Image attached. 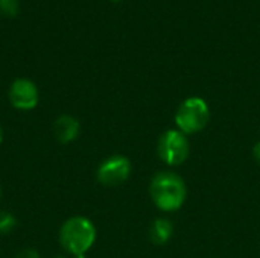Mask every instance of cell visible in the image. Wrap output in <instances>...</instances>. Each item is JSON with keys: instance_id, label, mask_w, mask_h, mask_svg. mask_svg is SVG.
I'll use <instances>...</instances> for the list:
<instances>
[{"instance_id": "obj_1", "label": "cell", "mask_w": 260, "mask_h": 258, "mask_svg": "<svg viewBox=\"0 0 260 258\" xmlns=\"http://www.w3.org/2000/svg\"><path fill=\"white\" fill-rule=\"evenodd\" d=\"M149 195L152 202L161 211H177L183 207L187 198V187L184 179L171 170H163L154 175L149 184Z\"/></svg>"}, {"instance_id": "obj_2", "label": "cell", "mask_w": 260, "mask_h": 258, "mask_svg": "<svg viewBox=\"0 0 260 258\" xmlns=\"http://www.w3.org/2000/svg\"><path fill=\"white\" fill-rule=\"evenodd\" d=\"M96 240L93 222L84 216L67 219L59 230V243L72 255H85Z\"/></svg>"}, {"instance_id": "obj_3", "label": "cell", "mask_w": 260, "mask_h": 258, "mask_svg": "<svg viewBox=\"0 0 260 258\" xmlns=\"http://www.w3.org/2000/svg\"><path fill=\"white\" fill-rule=\"evenodd\" d=\"M210 120V109L204 99L201 97H187L175 114V123L178 131L183 134H197L203 131Z\"/></svg>"}, {"instance_id": "obj_4", "label": "cell", "mask_w": 260, "mask_h": 258, "mask_svg": "<svg viewBox=\"0 0 260 258\" xmlns=\"http://www.w3.org/2000/svg\"><path fill=\"white\" fill-rule=\"evenodd\" d=\"M157 154L168 166L183 164L190 154V144L186 134L178 129H168L163 132L157 143Z\"/></svg>"}, {"instance_id": "obj_5", "label": "cell", "mask_w": 260, "mask_h": 258, "mask_svg": "<svg viewBox=\"0 0 260 258\" xmlns=\"http://www.w3.org/2000/svg\"><path fill=\"white\" fill-rule=\"evenodd\" d=\"M131 161L123 155L108 157L98 167V181L107 187H116L123 184L131 175Z\"/></svg>"}, {"instance_id": "obj_6", "label": "cell", "mask_w": 260, "mask_h": 258, "mask_svg": "<svg viewBox=\"0 0 260 258\" xmlns=\"http://www.w3.org/2000/svg\"><path fill=\"white\" fill-rule=\"evenodd\" d=\"M38 88L30 79H15L9 88V102L14 108L21 111L34 109L38 103Z\"/></svg>"}, {"instance_id": "obj_7", "label": "cell", "mask_w": 260, "mask_h": 258, "mask_svg": "<svg viewBox=\"0 0 260 258\" xmlns=\"http://www.w3.org/2000/svg\"><path fill=\"white\" fill-rule=\"evenodd\" d=\"M79 131H81V125H79L78 119H75L72 116H61L55 120L53 132L59 143L67 144V143L73 141L79 135Z\"/></svg>"}, {"instance_id": "obj_8", "label": "cell", "mask_w": 260, "mask_h": 258, "mask_svg": "<svg viewBox=\"0 0 260 258\" xmlns=\"http://www.w3.org/2000/svg\"><path fill=\"white\" fill-rule=\"evenodd\" d=\"M174 233V225L169 219H155L151 227H149V239L154 245L157 246H163L166 245Z\"/></svg>"}, {"instance_id": "obj_9", "label": "cell", "mask_w": 260, "mask_h": 258, "mask_svg": "<svg viewBox=\"0 0 260 258\" xmlns=\"http://www.w3.org/2000/svg\"><path fill=\"white\" fill-rule=\"evenodd\" d=\"M17 225V219L14 214L8 211H0V234H8L11 233Z\"/></svg>"}, {"instance_id": "obj_10", "label": "cell", "mask_w": 260, "mask_h": 258, "mask_svg": "<svg viewBox=\"0 0 260 258\" xmlns=\"http://www.w3.org/2000/svg\"><path fill=\"white\" fill-rule=\"evenodd\" d=\"M20 11L18 0H0V14L5 17H15Z\"/></svg>"}, {"instance_id": "obj_11", "label": "cell", "mask_w": 260, "mask_h": 258, "mask_svg": "<svg viewBox=\"0 0 260 258\" xmlns=\"http://www.w3.org/2000/svg\"><path fill=\"white\" fill-rule=\"evenodd\" d=\"M15 258H40V255H38V252L34 251V249H24V251L18 252Z\"/></svg>"}, {"instance_id": "obj_12", "label": "cell", "mask_w": 260, "mask_h": 258, "mask_svg": "<svg viewBox=\"0 0 260 258\" xmlns=\"http://www.w3.org/2000/svg\"><path fill=\"white\" fill-rule=\"evenodd\" d=\"M253 155H254V160L260 164V141H257L253 148Z\"/></svg>"}, {"instance_id": "obj_13", "label": "cell", "mask_w": 260, "mask_h": 258, "mask_svg": "<svg viewBox=\"0 0 260 258\" xmlns=\"http://www.w3.org/2000/svg\"><path fill=\"white\" fill-rule=\"evenodd\" d=\"M2 140H3V131H2V126H0V143H2Z\"/></svg>"}, {"instance_id": "obj_14", "label": "cell", "mask_w": 260, "mask_h": 258, "mask_svg": "<svg viewBox=\"0 0 260 258\" xmlns=\"http://www.w3.org/2000/svg\"><path fill=\"white\" fill-rule=\"evenodd\" d=\"M73 258H85V255H73Z\"/></svg>"}, {"instance_id": "obj_15", "label": "cell", "mask_w": 260, "mask_h": 258, "mask_svg": "<svg viewBox=\"0 0 260 258\" xmlns=\"http://www.w3.org/2000/svg\"><path fill=\"white\" fill-rule=\"evenodd\" d=\"M0 199H2V189H0Z\"/></svg>"}, {"instance_id": "obj_16", "label": "cell", "mask_w": 260, "mask_h": 258, "mask_svg": "<svg viewBox=\"0 0 260 258\" xmlns=\"http://www.w3.org/2000/svg\"><path fill=\"white\" fill-rule=\"evenodd\" d=\"M113 2H120V0H113Z\"/></svg>"}, {"instance_id": "obj_17", "label": "cell", "mask_w": 260, "mask_h": 258, "mask_svg": "<svg viewBox=\"0 0 260 258\" xmlns=\"http://www.w3.org/2000/svg\"><path fill=\"white\" fill-rule=\"evenodd\" d=\"M55 258H64V257H55Z\"/></svg>"}]
</instances>
